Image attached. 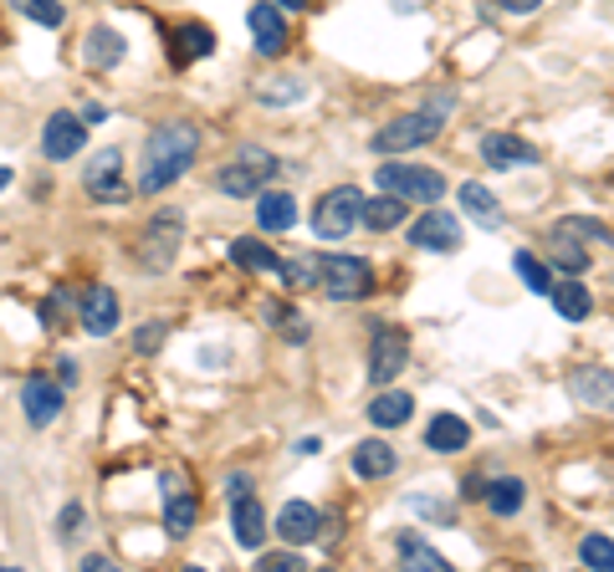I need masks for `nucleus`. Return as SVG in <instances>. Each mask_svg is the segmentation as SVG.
Returning a JSON list of instances; mask_svg holds the SVG:
<instances>
[{
    "mask_svg": "<svg viewBox=\"0 0 614 572\" xmlns=\"http://www.w3.org/2000/svg\"><path fill=\"white\" fill-rule=\"evenodd\" d=\"M410 414H415V399L405 394V389H390L384 383V394L369 404V419H375L379 429H400V425H410Z\"/></svg>",
    "mask_w": 614,
    "mask_h": 572,
    "instance_id": "27",
    "label": "nucleus"
},
{
    "mask_svg": "<svg viewBox=\"0 0 614 572\" xmlns=\"http://www.w3.org/2000/svg\"><path fill=\"white\" fill-rule=\"evenodd\" d=\"M277 277L287 287H317V256H292V261L277 266Z\"/></svg>",
    "mask_w": 614,
    "mask_h": 572,
    "instance_id": "38",
    "label": "nucleus"
},
{
    "mask_svg": "<svg viewBox=\"0 0 614 572\" xmlns=\"http://www.w3.org/2000/svg\"><path fill=\"white\" fill-rule=\"evenodd\" d=\"M405 215H410V200H400V194H379V200H364L359 221L369 225V231H400Z\"/></svg>",
    "mask_w": 614,
    "mask_h": 572,
    "instance_id": "29",
    "label": "nucleus"
},
{
    "mask_svg": "<svg viewBox=\"0 0 614 572\" xmlns=\"http://www.w3.org/2000/svg\"><path fill=\"white\" fill-rule=\"evenodd\" d=\"M579 562H584V568H600V572H614V542L600 537V531H589L584 542H579Z\"/></svg>",
    "mask_w": 614,
    "mask_h": 572,
    "instance_id": "36",
    "label": "nucleus"
},
{
    "mask_svg": "<svg viewBox=\"0 0 614 572\" xmlns=\"http://www.w3.org/2000/svg\"><path fill=\"white\" fill-rule=\"evenodd\" d=\"M62 404H67V394H62V383L42 379V373L21 383V410H26V419H31L36 429L57 425V419H62Z\"/></svg>",
    "mask_w": 614,
    "mask_h": 572,
    "instance_id": "15",
    "label": "nucleus"
},
{
    "mask_svg": "<svg viewBox=\"0 0 614 572\" xmlns=\"http://www.w3.org/2000/svg\"><path fill=\"white\" fill-rule=\"evenodd\" d=\"M119 312H123L119 307V292H113V287H103V281L77 296V323L88 327L92 338H108V333L119 327Z\"/></svg>",
    "mask_w": 614,
    "mask_h": 572,
    "instance_id": "13",
    "label": "nucleus"
},
{
    "mask_svg": "<svg viewBox=\"0 0 614 572\" xmlns=\"http://www.w3.org/2000/svg\"><path fill=\"white\" fill-rule=\"evenodd\" d=\"M400 470V450L390 440H359L354 445V475L359 481H390Z\"/></svg>",
    "mask_w": 614,
    "mask_h": 572,
    "instance_id": "20",
    "label": "nucleus"
},
{
    "mask_svg": "<svg viewBox=\"0 0 614 572\" xmlns=\"http://www.w3.org/2000/svg\"><path fill=\"white\" fill-rule=\"evenodd\" d=\"M67 307V296H46V307H42V317H46V327H57V312Z\"/></svg>",
    "mask_w": 614,
    "mask_h": 572,
    "instance_id": "45",
    "label": "nucleus"
},
{
    "mask_svg": "<svg viewBox=\"0 0 614 572\" xmlns=\"http://www.w3.org/2000/svg\"><path fill=\"white\" fill-rule=\"evenodd\" d=\"M569 399L584 404V410H600V414H614V368L604 363H579L569 373Z\"/></svg>",
    "mask_w": 614,
    "mask_h": 572,
    "instance_id": "10",
    "label": "nucleus"
},
{
    "mask_svg": "<svg viewBox=\"0 0 614 572\" xmlns=\"http://www.w3.org/2000/svg\"><path fill=\"white\" fill-rule=\"evenodd\" d=\"M405 363H410V338L390 323H375V333H369V379L384 389V383H394L405 373Z\"/></svg>",
    "mask_w": 614,
    "mask_h": 572,
    "instance_id": "8",
    "label": "nucleus"
},
{
    "mask_svg": "<svg viewBox=\"0 0 614 572\" xmlns=\"http://www.w3.org/2000/svg\"><path fill=\"white\" fill-rule=\"evenodd\" d=\"M5 184H11V169H0V194H5Z\"/></svg>",
    "mask_w": 614,
    "mask_h": 572,
    "instance_id": "51",
    "label": "nucleus"
},
{
    "mask_svg": "<svg viewBox=\"0 0 614 572\" xmlns=\"http://www.w3.org/2000/svg\"><path fill=\"white\" fill-rule=\"evenodd\" d=\"M271 531H277L287 547H308V542H317V531H323V512H317L313 501H287L282 512H277V521H271Z\"/></svg>",
    "mask_w": 614,
    "mask_h": 572,
    "instance_id": "14",
    "label": "nucleus"
},
{
    "mask_svg": "<svg viewBox=\"0 0 614 572\" xmlns=\"http://www.w3.org/2000/svg\"><path fill=\"white\" fill-rule=\"evenodd\" d=\"M466 445H471V425H466L461 414H435L431 425H425V450H435V456H456Z\"/></svg>",
    "mask_w": 614,
    "mask_h": 572,
    "instance_id": "22",
    "label": "nucleus"
},
{
    "mask_svg": "<svg viewBox=\"0 0 614 572\" xmlns=\"http://www.w3.org/2000/svg\"><path fill=\"white\" fill-rule=\"evenodd\" d=\"M159 343H165V323H149L134 333V348L138 352H159Z\"/></svg>",
    "mask_w": 614,
    "mask_h": 572,
    "instance_id": "42",
    "label": "nucleus"
},
{
    "mask_svg": "<svg viewBox=\"0 0 614 572\" xmlns=\"http://www.w3.org/2000/svg\"><path fill=\"white\" fill-rule=\"evenodd\" d=\"M450 113H456V88H440L425 108H415V113H405V117H390V123L369 138V148H375V154H410V148L431 144L435 133L446 128Z\"/></svg>",
    "mask_w": 614,
    "mask_h": 572,
    "instance_id": "2",
    "label": "nucleus"
},
{
    "mask_svg": "<svg viewBox=\"0 0 614 572\" xmlns=\"http://www.w3.org/2000/svg\"><path fill=\"white\" fill-rule=\"evenodd\" d=\"M231 261L241 266V271H261V277H277V266H282V256L267 246V240H231Z\"/></svg>",
    "mask_w": 614,
    "mask_h": 572,
    "instance_id": "28",
    "label": "nucleus"
},
{
    "mask_svg": "<svg viewBox=\"0 0 614 572\" xmlns=\"http://www.w3.org/2000/svg\"><path fill=\"white\" fill-rule=\"evenodd\" d=\"M543 0H496V11H507V15H533Z\"/></svg>",
    "mask_w": 614,
    "mask_h": 572,
    "instance_id": "43",
    "label": "nucleus"
},
{
    "mask_svg": "<svg viewBox=\"0 0 614 572\" xmlns=\"http://www.w3.org/2000/svg\"><path fill=\"white\" fill-rule=\"evenodd\" d=\"M57 373H62V389H67V383H77V358H62V368H57Z\"/></svg>",
    "mask_w": 614,
    "mask_h": 572,
    "instance_id": "47",
    "label": "nucleus"
},
{
    "mask_svg": "<svg viewBox=\"0 0 614 572\" xmlns=\"http://www.w3.org/2000/svg\"><path fill=\"white\" fill-rule=\"evenodd\" d=\"M225 491H231V496H246V491H252V475H246V470H236V475L225 481Z\"/></svg>",
    "mask_w": 614,
    "mask_h": 572,
    "instance_id": "44",
    "label": "nucleus"
},
{
    "mask_svg": "<svg viewBox=\"0 0 614 572\" xmlns=\"http://www.w3.org/2000/svg\"><path fill=\"white\" fill-rule=\"evenodd\" d=\"M11 5H15V15H26L36 26H62V21H67L62 0H11Z\"/></svg>",
    "mask_w": 614,
    "mask_h": 572,
    "instance_id": "37",
    "label": "nucleus"
},
{
    "mask_svg": "<svg viewBox=\"0 0 614 572\" xmlns=\"http://www.w3.org/2000/svg\"><path fill=\"white\" fill-rule=\"evenodd\" d=\"M82 521H88V512H82V501H67V506L57 512V537H62V542H77V537L88 531Z\"/></svg>",
    "mask_w": 614,
    "mask_h": 572,
    "instance_id": "39",
    "label": "nucleus"
},
{
    "mask_svg": "<svg viewBox=\"0 0 614 572\" xmlns=\"http://www.w3.org/2000/svg\"><path fill=\"white\" fill-rule=\"evenodd\" d=\"M215 52V36H210V26H200V21H190V26L175 31V57L180 61H200Z\"/></svg>",
    "mask_w": 614,
    "mask_h": 572,
    "instance_id": "33",
    "label": "nucleus"
},
{
    "mask_svg": "<svg viewBox=\"0 0 614 572\" xmlns=\"http://www.w3.org/2000/svg\"><path fill=\"white\" fill-rule=\"evenodd\" d=\"M512 266H517V277L527 281V292H538V296H548V287H554V271L533 256V250H512Z\"/></svg>",
    "mask_w": 614,
    "mask_h": 572,
    "instance_id": "35",
    "label": "nucleus"
},
{
    "mask_svg": "<svg viewBox=\"0 0 614 572\" xmlns=\"http://www.w3.org/2000/svg\"><path fill=\"white\" fill-rule=\"evenodd\" d=\"M548 235H569V240H579V246H614V231L604 221H594V215H563V221H554V231Z\"/></svg>",
    "mask_w": 614,
    "mask_h": 572,
    "instance_id": "31",
    "label": "nucleus"
},
{
    "mask_svg": "<svg viewBox=\"0 0 614 572\" xmlns=\"http://www.w3.org/2000/svg\"><path fill=\"white\" fill-rule=\"evenodd\" d=\"M200 154V128L190 117H165L154 123L144 138V159H138V194H159L175 179H185V169Z\"/></svg>",
    "mask_w": 614,
    "mask_h": 572,
    "instance_id": "1",
    "label": "nucleus"
},
{
    "mask_svg": "<svg viewBox=\"0 0 614 572\" xmlns=\"http://www.w3.org/2000/svg\"><path fill=\"white\" fill-rule=\"evenodd\" d=\"M82 123H108V108H98V103H92L88 113H82Z\"/></svg>",
    "mask_w": 614,
    "mask_h": 572,
    "instance_id": "49",
    "label": "nucleus"
},
{
    "mask_svg": "<svg viewBox=\"0 0 614 572\" xmlns=\"http://www.w3.org/2000/svg\"><path fill=\"white\" fill-rule=\"evenodd\" d=\"M410 246L435 250V256H446V250L461 246V221H456V215H446L440 205H425V215H420V221L410 225Z\"/></svg>",
    "mask_w": 614,
    "mask_h": 572,
    "instance_id": "12",
    "label": "nucleus"
},
{
    "mask_svg": "<svg viewBox=\"0 0 614 572\" xmlns=\"http://www.w3.org/2000/svg\"><path fill=\"white\" fill-rule=\"evenodd\" d=\"M394 552H400V568H410V572H450V562L425 542V531L420 527L400 531V537H394Z\"/></svg>",
    "mask_w": 614,
    "mask_h": 572,
    "instance_id": "21",
    "label": "nucleus"
},
{
    "mask_svg": "<svg viewBox=\"0 0 614 572\" xmlns=\"http://www.w3.org/2000/svg\"><path fill=\"white\" fill-rule=\"evenodd\" d=\"M256 225H261V231H292V225H298V200H292V194L287 190H261L256 194Z\"/></svg>",
    "mask_w": 614,
    "mask_h": 572,
    "instance_id": "24",
    "label": "nucleus"
},
{
    "mask_svg": "<svg viewBox=\"0 0 614 572\" xmlns=\"http://www.w3.org/2000/svg\"><path fill=\"white\" fill-rule=\"evenodd\" d=\"M461 210L471 215V225H481V231H502V221H507L502 205H496V194L487 190V184H471V179L461 184Z\"/></svg>",
    "mask_w": 614,
    "mask_h": 572,
    "instance_id": "25",
    "label": "nucleus"
},
{
    "mask_svg": "<svg viewBox=\"0 0 614 572\" xmlns=\"http://www.w3.org/2000/svg\"><path fill=\"white\" fill-rule=\"evenodd\" d=\"M548 250H554V266L558 271H569V277H579L589 266V246H579V240H569V235H548Z\"/></svg>",
    "mask_w": 614,
    "mask_h": 572,
    "instance_id": "34",
    "label": "nucleus"
},
{
    "mask_svg": "<svg viewBox=\"0 0 614 572\" xmlns=\"http://www.w3.org/2000/svg\"><path fill=\"white\" fill-rule=\"evenodd\" d=\"M82 144H88V123L77 113H52L42 128V154L46 159H72V154H82Z\"/></svg>",
    "mask_w": 614,
    "mask_h": 572,
    "instance_id": "16",
    "label": "nucleus"
},
{
    "mask_svg": "<svg viewBox=\"0 0 614 572\" xmlns=\"http://www.w3.org/2000/svg\"><path fill=\"white\" fill-rule=\"evenodd\" d=\"M292 450H298V456H323V440H317V435H308V440H298Z\"/></svg>",
    "mask_w": 614,
    "mask_h": 572,
    "instance_id": "46",
    "label": "nucleus"
},
{
    "mask_svg": "<svg viewBox=\"0 0 614 572\" xmlns=\"http://www.w3.org/2000/svg\"><path fill=\"white\" fill-rule=\"evenodd\" d=\"M82 190H88L92 200H103V205H129V184H123V154L119 148H103V154L88 164Z\"/></svg>",
    "mask_w": 614,
    "mask_h": 572,
    "instance_id": "11",
    "label": "nucleus"
},
{
    "mask_svg": "<svg viewBox=\"0 0 614 572\" xmlns=\"http://www.w3.org/2000/svg\"><path fill=\"white\" fill-rule=\"evenodd\" d=\"M410 512L435 516V521H450V506L446 501H435V496H410Z\"/></svg>",
    "mask_w": 614,
    "mask_h": 572,
    "instance_id": "41",
    "label": "nucleus"
},
{
    "mask_svg": "<svg viewBox=\"0 0 614 572\" xmlns=\"http://www.w3.org/2000/svg\"><path fill=\"white\" fill-rule=\"evenodd\" d=\"M481 159H487V169H533V164H543L538 148L527 138H517V133H487L481 138Z\"/></svg>",
    "mask_w": 614,
    "mask_h": 572,
    "instance_id": "18",
    "label": "nucleus"
},
{
    "mask_svg": "<svg viewBox=\"0 0 614 572\" xmlns=\"http://www.w3.org/2000/svg\"><path fill=\"white\" fill-rule=\"evenodd\" d=\"M261 568H267V572H298V568H308V562L298 558V547H287V552H267V558H261Z\"/></svg>",
    "mask_w": 614,
    "mask_h": 572,
    "instance_id": "40",
    "label": "nucleus"
},
{
    "mask_svg": "<svg viewBox=\"0 0 614 572\" xmlns=\"http://www.w3.org/2000/svg\"><path fill=\"white\" fill-rule=\"evenodd\" d=\"M82 572H113V562H108V558H98V552H92V558H82Z\"/></svg>",
    "mask_w": 614,
    "mask_h": 572,
    "instance_id": "48",
    "label": "nucleus"
},
{
    "mask_svg": "<svg viewBox=\"0 0 614 572\" xmlns=\"http://www.w3.org/2000/svg\"><path fill=\"white\" fill-rule=\"evenodd\" d=\"M246 26H252L256 52H261V57H282V52H287V15H282V5H277V0L252 5V11H246Z\"/></svg>",
    "mask_w": 614,
    "mask_h": 572,
    "instance_id": "17",
    "label": "nucleus"
},
{
    "mask_svg": "<svg viewBox=\"0 0 614 572\" xmlns=\"http://www.w3.org/2000/svg\"><path fill=\"white\" fill-rule=\"evenodd\" d=\"M180 246H185V215L180 210H159L149 221V231H144V240H138V266L154 271V277H165L175 266V256H180Z\"/></svg>",
    "mask_w": 614,
    "mask_h": 572,
    "instance_id": "6",
    "label": "nucleus"
},
{
    "mask_svg": "<svg viewBox=\"0 0 614 572\" xmlns=\"http://www.w3.org/2000/svg\"><path fill=\"white\" fill-rule=\"evenodd\" d=\"M159 496H165V537L169 542H185L190 531H196V496H190V481H185L180 470H165L159 475Z\"/></svg>",
    "mask_w": 614,
    "mask_h": 572,
    "instance_id": "9",
    "label": "nucleus"
},
{
    "mask_svg": "<svg viewBox=\"0 0 614 572\" xmlns=\"http://www.w3.org/2000/svg\"><path fill=\"white\" fill-rule=\"evenodd\" d=\"M359 215H364V194L354 190V184H338V190H328L323 200H317V210H313L317 240H348V231L359 225Z\"/></svg>",
    "mask_w": 614,
    "mask_h": 572,
    "instance_id": "7",
    "label": "nucleus"
},
{
    "mask_svg": "<svg viewBox=\"0 0 614 572\" xmlns=\"http://www.w3.org/2000/svg\"><path fill=\"white\" fill-rule=\"evenodd\" d=\"M477 496L487 501V512L492 516H517L527 501V485L517 481V475H492L487 485H477Z\"/></svg>",
    "mask_w": 614,
    "mask_h": 572,
    "instance_id": "23",
    "label": "nucleus"
},
{
    "mask_svg": "<svg viewBox=\"0 0 614 572\" xmlns=\"http://www.w3.org/2000/svg\"><path fill=\"white\" fill-rule=\"evenodd\" d=\"M277 169H282V159L271 154V148H256V144H246L236 154V159L225 164L221 169V190H225V200H256V194L267 190L271 179H277Z\"/></svg>",
    "mask_w": 614,
    "mask_h": 572,
    "instance_id": "3",
    "label": "nucleus"
},
{
    "mask_svg": "<svg viewBox=\"0 0 614 572\" xmlns=\"http://www.w3.org/2000/svg\"><path fill=\"white\" fill-rule=\"evenodd\" d=\"M317 287L333 302H364V296L375 292V266L364 261V256H344V250L317 256Z\"/></svg>",
    "mask_w": 614,
    "mask_h": 572,
    "instance_id": "4",
    "label": "nucleus"
},
{
    "mask_svg": "<svg viewBox=\"0 0 614 572\" xmlns=\"http://www.w3.org/2000/svg\"><path fill=\"white\" fill-rule=\"evenodd\" d=\"M548 302H554V312L563 323H584L589 307H594V296H589L584 281H554V287H548Z\"/></svg>",
    "mask_w": 614,
    "mask_h": 572,
    "instance_id": "26",
    "label": "nucleus"
},
{
    "mask_svg": "<svg viewBox=\"0 0 614 572\" xmlns=\"http://www.w3.org/2000/svg\"><path fill=\"white\" fill-rule=\"evenodd\" d=\"M231 531H236V542L246 552L267 542V512H261V501L246 491V496H231Z\"/></svg>",
    "mask_w": 614,
    "mask_h": 572,
    "instance_id": "19",
    "label": "nucleus"
},
{
    "mask_svg": "<svg viewBox=\"0 0 614 572\" xmlns=\"http://www.w3.org/2000/svg\"><path fill=\"white\" fill-rule=\"evenodd\" d=\"M379 190L400 194L410 205H435L446 194V175L440 169H425V164H379Z\"/></svg>",
    "mask_w": 614,
    "mask_h": 572,
    "instance_id": "5",
    "label": "nucleus"
},
{
    "mask_svg": "<svg viewBox=\"0 0 614 572\" xmlns=\"http://www.w3.org/2000/svg\"><path fill=\"white\" fill-rule=\"evenodd\" d=\"M308 98V77H267V82H256V103L267 108H287V103H302Z\"/></svg>",
    "mask_w": 614,
    "mask_h": 572,
    "instance_id": "32",
    "label": "nucleus"
},
{
    "mask_svg": "<svg viewBox=\"0 0 614 572\" xmlns=\"http://www.w3.org/2000/svg\"><path fill=\"white\" fill-rule=\"evenodd\" d=\"M282 11H308V0H277Z\"/></svg>",
    "mask_w": 614,
    "mask_h": 572,
    "instance_id": "50",
    "label": "nucleus"
},
{
    "mask_svg": "<svg viewBox=\"0 0 614 572\" xmlns=\"http://www.w3.org/2000/svg\"><path fill=\"white\" fill-rule=\"evenodd\" d=\"M123 52H129V46H123V36L113 26H92L88 42H82V57H88L92 67H119Z\"/></svg>",
    "mask_w": 614,
    "mask_h": 572,
    "instance_id": "30",
    "label": "nucleus"
}]
</instances>
